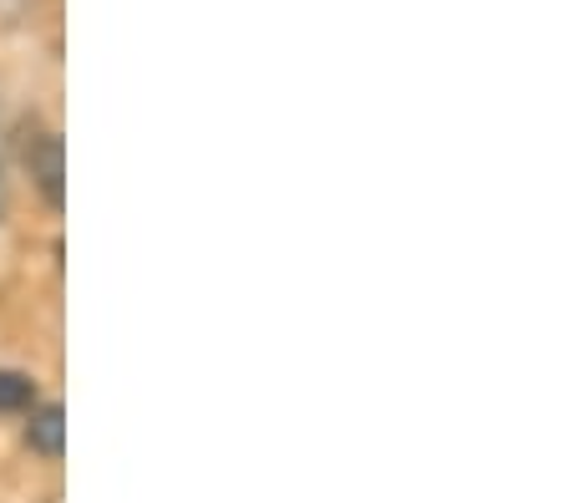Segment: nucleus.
I'll list each match as a JSON object with an SVG mask.
<instances>
[{
    "label": "nucleus",
    "instance_id": "obj_1",
    "mask_svg": "<svg viewBox=\"0 0 569 503\" xmlns=\"http://www.w3.org/2000/svg\"><path fill=\"white\" fill-rule=\"evenodd\" d=\"M26 168H31L36 193H41L51 209L67 204V158H61V138H57V132H41V138L26 148Z\"/></svg>",
    "mask_w": 569,
    "mask_h": 503
},
{
    "label": "nucleus",
    "instance_id": "obj_2",
    "mask_svg": "<svg viewBox=\"0 0 569 503\" xmlns=\"http://www.w3.org/2000/svg\"><path fill=\"white\" fill-rule=\"evenodd\" d=\"M26 443H31V453H41V457H61V447H67V412H61L57 402H47V408H31V422H26Z\"/></svg>",
    "mask_w": 569,
    "mask_h": 503
},
{
    "label": "nucleus",
    "instance_id": "obj_3",
    "mask_svg": "<svg viewBox=\"0 0 569 503\" xmlns=\"http://www.w3.org/2000/svg\"><path fill=\"white\" fill-rule=\"evenodd\" d=\"M36 408V376L0 372V412H31Z\"/></svg>",
    "mask_w": 569,
    "mask_h": 503
},
{
    "label": "nucleus",
    "instance_id": "obj_4",
    "mask_svg": "<svg viewBox=\"0 0 569 503\" xmlns=\"http://www.w3.org/2000/svg\"><path fill=\"white\" fill-rule=\"evenodd\" d=\"M0 214H6V173H0Z\"/></svg>",
    "mask_w": 569,
    "mask_h": 503
}]
</instances>
